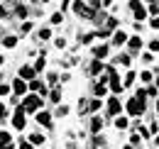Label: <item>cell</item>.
I'll return each mask as SVG.
<instances>
[{
    "label": "cell",
    "instance_id": "cell-1",
    "mask_svg": "<svg viewBox=\"0 0 159 149\" xmlns=\"http://www.w3.org/2000/svg\"><path fill=\"white\" fill-rule=\"evenodd\" d=\"M127 112L132 115V117H139L142 112H144V100H139V98H132V100H127Z\"/></svg>",
    "mask_w": 159,
    "mask_h": 149
},
{
    "label": "cell",
    "instance_id": "cell-2",
    "mask_svg": "<svg viewBox=\"0 0 159 149\" xmlns=\"http://www.w3.org/2000/svg\"><path fill=\"white\" fill-rule=\"evenodd\" d=\"M39 105H42V95H27V98H25V103H22L25 112H34V110H39Z\"/></svg>",
    "mask_w": 159,
    "mask_h": 149
},
{
    "label": "cell",
    "instance_id": "cell-3",
    "mask_svg": "<svg viewBox=\"0 0 159 149\" xmlns=\"http://www.w3.org/2000/svg\"><path fill=\"white\" fill-rule=\"evenodd\" d=\"M120 110H122V103L113 95V98L108 100V112H110V115H120Z\"/></svg>",
    "mask_w": 159,
    "mask_h": 149
},
{
    "label": "cell",
    "instance_id": "cell-4",
    "mask_svg": "<svg viewBox=\"0 0 159 149\" xmlns=\"http://www.w3.org/2000/svg\"><path fill=\"white\" fill-rule=\"evenodd\" d=\"M12 125H15V127H17V130H22V127H25V108H17V112H15V117H12Z\"/></svg>",
    "mask_w": 159,
    "mask_h": 149
},
{
    "label": "cell",
    "instance_id": "cell-5",
    "mask_svg": "<svg viewBox=\"0 0 159 149\" xmlns=\"http://www.w3.org/2000/svg\"><path fill=\"white\" fill-rule=\"evenodd\" d=\"M34 74H37L34 66H22L20 69V78L22 81H34Z\"/></svg>",
    "mask_w": 159,
    "mask_h": 149
},
{
    "label": "cell",
    "instance_id": "cell-6",
    "mask_svg": "<svg viewBox=\"0 0 159 149\" xmlns=\"http://www.w3.org/2000/svg\"><path fill=\"white\" fill-rule=\"evenodd\" d=\"M130 7H132V12H135V17H137V20H144V17H147L144 5H139V2H130Z\"/></svg>",
    "mask_w": 159,
    "mask_h": 149
},
{
    "label": "cell",
    "instance_id": "cell-7",
    "mask_svg": "<svg viewBox=\"0 0 159 149\" xmlns=\"http://www.w3.org/2000/svg\"><path fill=\"white\" fill-rule=\"evenodd\" d=\"M12 91H15L17 95H25V93H27V83H25L22 78H17V81L12 83Z\"/></svg>",
    "mask_w": 159,
    "mask_h": 149
},
{
    "label": "cell",
    "instance_id": "cell-8",
    "mask_svg": "<svg viewBox=\"0 0 159 149\" xmlns=\"http://www.w3.org/2000/svg\"><path fill=\"white\" fill-rule=\"evenodd\" d=\"M105 54H108V44H100V47H96V49H93L96 61H103V59H105Z\"/></svg>",
    "mask_w": 159,
    "mask_h": 149
},
{
    "label": "cell",
    "instance_id": "cell-9",
    "mask_svg": "<svg viewBox=\"0 0 159 149\" xmlns=\"http://www.w3.org/2000/svg\"><path fill=\"white\" fill-rule=\"evenodd\" d=\"M30 88H32V91H37L39 95H44V93H47L44 83H42V81H37V78H34V81H30Z\"/></svg>",
    "mask_w": 159,
    "mask_h": 149
},
{
    "label": "cell",
    "instance_id": "cell-10",
    "mask_svg": "<svg viewBox=\"0 0 159 149\" xmlns=\"http://www.w3.org/2000/svg\"><path fill=\"white\" fill-rule=\"evenodd\" d=\"M125 42H127V34H125V32H122V29H118V32H115V34H113V44H125Z\"/></svg>",
    "mask_w": 159,
    "mask_h": 149
},
{
    "label": "cell",
    "instance_id": "cell-11",
    "mask_svg": "<svg viewBox=\"0 0 159 149\" xmlns=\"http://www.w3.org/2000/svg\"><path fill=\"white\" fill-rule=\"evenodd\" d=\"M37 122L44 125V127H49V125H52V115H49V112H39V115H37Z\"/></svg>",
    "mask_w": 159,
    "mask_h": 149
},
{
    "label": "cell",
    "instance_id": "cell-12",
    "mask_svg": "<svg viewBox=\"0 0 159 149\" xmlns=\"http://www.w3.org/2000/svg\"><path fill=\"white\" fill-rule=\"evenodd\" d=\"M110 91H113V93H120V91H122V83H120L118 76H113V78H110Z\"/></svg>",
    "mask_w": 159,
    "mask_h": 149
},
{
    "label": "cell",
    "instance_id": "cell-13",
    "mask_svg": "<svg viewBox=\"0 0 159 149\" xmlns=\"http://www.w3.org/2000/svg\"><path fill=\"white\" fill-rule=\"evenodd\" d=\"M127 44H130L132 52H137L139 47H142V39H139V37H130V39H127Z\"/></svg>",
    "mask_w": 159,
    "mask_h": 149
},
{
    "label": "cell",
    "instance_id": "cell-14",
    "mask_svg": "<svg viewBox=\"0 0 159 149\" xmlns=\"http://www.w3.org/2000/svg\"><path fill=\"white\" fill-rule=\"evenodd\" d=\"M100 127H103V120H100V117H93V120H91V130L100 132Z\"/></svg>",
    "mask_w": 159,
    "mask_h": 149
},
{
    "label": "cell",
    "instance_id": "cell-15",
    "mask_svg": "<svg viewBox=\"0 0 159 149\" xmlns=\"http://www.w3.org/2000/svg\"><path fill=\"white\" fill-rule=\"evenodd\" d=\"M2 44H5L7 49H12V47L17 44V37H5V39H2Z\"/></svg>",
    "mask_w": 159,
    "mask_h": 149
},
{
    "label": "cell",
    "instance_id": "cell-16",
    "mask_svg": "<svg viewBox=\"0 0 159 149\" xmlns=\"http://www.w3.org/2000/svg\"><path fill=\"white\" fill-rule=\"evenodd\" d=\"M135 76H137V74H132V71H130V74H125V81H122V88H125V86H130V83H135Z\"/></svg>",
    "mask_w": 159,
    "mask_h": 149
},
{
    "label": "cell",
    "instance_id": "cell-17",
    "mask_svg": "<svg viewBox=\"0 0 159 149\" xmlns=\"http://www.w3.org/2000/svg\"><path fill=\"white\" fill-rule=\"evenodd\" d=\"M12 7H15V12H17L20 17H27V7H25V5H12Z\"/></svg>",
    "mask_w": 159,
    "mask_h": 149
},
{
    "label": "cell",
    "instance_id": "cell-18",
    "mask_svg": "<svg viewBox=\"0 0 159 149\" xmlns=\"http://www.w3.org/2000/svg\"><path fill=\"white\" fill-rule=\"evenodd\" d=\"M115 127H118V130H125V127H127V120H125V117H115Z\"/></svg>",
    "mask_w": 159,
    "mask_h": 149
},
{
    "label": "cell",
    "instance_id": "cell-19",
    "mask_svg": "<svg viewBox=\"0 0 159 149\" xmlns=\"http://www.w3.org/2000/svg\"><path fill=\"white\" fill-rule=\"evenodd\" d=\"M93 37H98V34H93V32H88V34H81V42H83V44H91V39H93Z\"/></svg>",
    "mask_w": 159,
    "mask_h": 149
},
{
    "label": "cell",
    "instance_id": "cell-20",
    "mask_svg": "<svg viewBox=\"0 0 159 149\" xmlns=\"http://www.w3.org/2000/svg\"><path fill=\"white\" fill-rule=\"evenodd\" d=\"M93 93H96V95H105V93H108V88H105L103 83H98V86L93 88Z\"/></svg>",
    "mask_w": 159,
    "mask_h": 149
},
{
    "label": "cell",
    "instance_id": "cell-21",
    "mask_svg": "<svg viewBox=\"0 0 159 149\" xmlns=\"http://www.w3.org/2000/svg\"><path fill=\"white\" fill-rule=\"evenodd\" d=\"M100 69H103L100 61H93V64H91V74H100Z\"/></svg>",
    "mask_w": 159,
    "mask_h": 149
},
{
    "label": "cell",
    "instance_id": "cell-22",
    "mask_svg": "<svg viewBox=\"0 0 159 149\" xmlns=\"http://www.w3.org/2000/svg\"><path fill=\"white\" fill-rule=\"evenodd\" d=\"M44 64H47V61H44V56H39V59L34 61V71H42V69H44Z\"/></svg>",
    "mask_w": 159,
    "mask_h": 149
},
{
    "label": "cell",
    "instance_id": "cell-23",
    "mask_svg": "<svg viewBox=\"0 0 159 149\" xmlns=\"http://www.w3.org/2000/svg\"><path fill=\"white\" fill-rule=\"evenodd\" d=\"M49 98H52L54 103H59V98H61V91H59V88H54V91H52V95H49Z\"/></svg>",
    "mask_w": 159,
    "mask_h": 149
},
{
    "label": "cell",
    "instance_id": "cell-24",
    "mask_svg": "<svg viewBox=\"0 0 159 149\" xmlns=\"http://www.w3.org/2000/svg\"><path fill=\"white\" fill-rule=\"evenodd\" d=\"M139 78H142L144 83H149V81H152V74H149V71H142V74H139Z\"/></svg>",
    "mask_w": 159,
    "mask_h": 149
},
{
    "label": "cell",
    "instance_id": "cell-25",
    "mask_svg": "<svg viewBox=\"0 0 159 149\" xmlns=\"http://www.w3.org/2000/svg\"><path fill=\"white\" fill-rule=\"evenodd\" d=\"M149 49H152V52H159V39H152V42H149Z\"/></svg>",
    "mask_w": 159,
    "mask_h": 149
},
{
    "label": "cell",
    "instance_id": "cell-26",
    "mask_svg": "<svg viewBox=\"0 0 159 149\" xmlns=\"http://www.w3.org/2000/svg\"><path fill=\"white\" fill-rule=\"evenodd\" d=\"M49 37H52V32H49V29L44 27V29H42V32H39V39H49Z\"/></svg>",
    "mask_w": 159,
    "mask_h": 149
},
{
    "label": "cell",
    "instance_id": "cell-27",
    "mask_svg": "<svg viewBox=\"0 0 159 149\" xmlns=\"http://www.w3.org/2000/svg\"><path fill=\"white\" fill-rule=\"evenodd\" d=\"M61 20H64V17H61V12H54V15H52V22H54V25H59Z\"/></svg>",
    "mask_w": 159,
    "mask_h": 149
},
{
    "label": "cell",
    "instance_id": "cell-28",
    "mask_svg": "<svg viewBox=\"0 0 159 149\" xmlns=\"http://www.w3.org/2000/svg\"><path fill=\"white\" fill-rule=\"evenodd\" d=\"M39 142H44V137L42 134H32V144H39Z\"/></svg>",
    "mask_w": 159,
    "mask_h": 149
},
{
    "label": "cell",
    "instance_id": "cell-29",
    "mask_svg": "<svg viewBox=\"0 0 159 149\" xmlns=\"http://www.w3.org/2000/svg\"><path fill=\"white\" fill-rule=\"evenodd\" d=\"M10 93V86H5V83H0V95H7Z\"/></svg>",
    "mask_w": 159,
    "mask_h": 149
},
{
    "label": "cell",
    "instance_id": "cell-30",
    "mask_svg": "<svg viewBox=\"0 0 159 149\" xmlns=\"http://www.w3.org/2000/svg\"><path fill=\"white\" fill-rule=\"evenodd\" d=\"M66 112H69V108H66V105H61L59 110H57V115H59V117H64V115H66Z\"/></svg>",
    "mask_w": 159,
    "mask_h": 149
},
{
    "label": "cell",
    "instance_id": "cell-31",
    "mask_svg": "<svg viewBox=\"0 0 159 149\" xmlns=\"http://www.w3.org/2000/svg\"><path fill=\"white\" fill-rule=\"evenodd\" d=\"M120 64H122V66H130V56H127V54L120 56Z\"/></svg>",
    "mask_w": 159,
    "mask_h": 149
},
{
    "label": "cell",
    "instance_id": "cell-32",
    "mask_svg": "<svg viewBox=\"0 0 159 149\" xmlns=\"http://www.w3.org/2000/svg\"><path fill=\"white\" fill-rule=\"evenodd\" d=\"M149 25H152L154 29H159V15H157V17H152V22H149Z\"/></svg>",
    "mask_w": 159,
    "mask_h": 149
},
{
    "label": "cell",
    "instance_id": "cell-33",
    "mask_svg": "<svg viewBox=\"0 0 159 149\" xmlns=\"http://www.w3.org/2000/svg\"><path fill=\"white\" fill-rule=\"evenodd\" d=\"M20 149H32V142H20Z\"/></svg>",
    "mask_w": 159,
    "mask_h": 149
},
{
    "label": "cell",
    "instance_id": "cell-34",
    "mask_svg": "<svg viewBox=\"0 0 159 149\" xmlns=\"http://www.w3.org/2000/svg\"><path fill=\"white\" fill-rule=\"evenodd\" d=\"M5 115H7V110H5V105H2V103H0V120H2V117H5Z\"/></svg>",
    "mask_w": 159,
    "mask_h": 149
},
{
    "label": "cell",
    "instance_id": "cell-35",
    "mask_svg": "<svg viewBox=\"0 0 159 149\" xmlns=\"http://www.w3.org/2000/svg\"><path fill=\"white\" fill-rule=\"evenodd\" d=\"M2 149H12V147H10V144H7V147H2Z\"/></svg>",
    "mask_w": 159,
    "mask_h": 149
},
{
    "label": "cell",
    "instance_id": "cell-36",
    "mask_svg": "<svg viewBox=\"0 0 159 149\" xmlns=\"http://www.w3.org/2000/svg\"><path fill=\"white\" fill-rule=\"evenodd\" d=\"M157 144H159V134H157Z\"/></svg>",
    "mask_w": 159,
    "mask_h": 149
},
{
    "label": "cell",
    "instance_id": "cell-37",
    "mask_svg": "<svg viewBox=\"0 0 159 149\" xmlns=\"http://www.w3.org/2000/svg\"><path fill=\"white\" fill-rule=\"evenodd\" d=\"M0 64H2V56H0Z\"/></svg>",
    "mask_w": 159,
    "mask_h": 149
},
{
    "label": "cell",
    "instance_id": "cell-38",
    "mask_svg": "<svg viewBox=\"0 0 159 149\" xmlns=\"http://www.w3.org/2000/svg\"><path fill=\"white\" fill-rule=\"evenodd\" d=\"M157 88H159V81H157Z\"/></svg>",
    "mask_w": 159,
    "mask_h": 149
}]
</instances>
